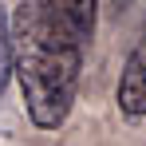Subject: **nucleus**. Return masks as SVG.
Listing matches in <instances>:
<instances>
[{
	"mask_svg": "<svg viewBox=\"0 0 146 146\" xmlns=\"http://www.w3.org/2000/svg\"><path fill=\"white\" fill-rule=\"evenodd\" d=\"M95 12L99 0H24L8 16L12 75L40 130H59L71 115Z\"/></svg>",
	"mask_w": 146,
	"mask_h": 146,
	"instance_id": "1",
	"label": "nucleus"
},
{
	"mask_svg": "<svg viewBox=\"0 0 146 146\" xmlns=\"http://www.w3.org/2000/svg\"><path fill=\"white\" fill-rule=\"evenodd\" d=\"M115 99H119V111L126 119H146V32L138 36V44L126 55Z\"/></svg>",
	"mask_w": 146,
	"mask_h": 146,
	"instance_id": "2",
	"label": "nucleus"
},
{
	"mask_svg": "<svg viewBox=\"0 0 146 146\" xmlns=\"http://www.w3.org/2000/svg\"><path fill=\"white\" fill-rule=\"evenodd\" d=\"M8 79H12V48H8V12L0 8V99L8 91Z\"/></svg>",
	"mask_w": 146,
	"mask_h": 146,
	"instance_id": "3",
	"label": "nucleus"
}]
</instances>
